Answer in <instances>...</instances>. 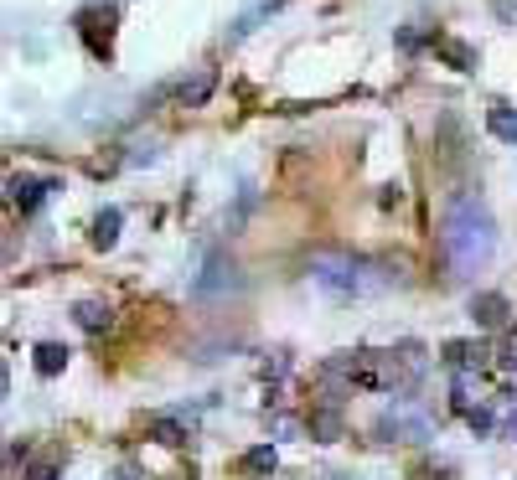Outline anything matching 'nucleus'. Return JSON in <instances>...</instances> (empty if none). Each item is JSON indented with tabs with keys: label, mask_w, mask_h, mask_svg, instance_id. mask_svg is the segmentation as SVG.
I'll list each match as a JSON object with an SVG mask.
<instances>
[{
	"label": "nucleus",
	"mask_w": 517,
	"mask_h": 480,
	"mask_svg": "<svg viewBox=\"0 0 517 480\" xmlns=\"http://www.w3.org/2000/svg\"><path fill=\"white\" fill-rule=\"evenodd\" d=\"M440 248H445V264L456 279H471L491 259L497 248V222L482 197H456L445 207V228H440Z\"/></svg>",
	"instance_id": "f257e3e1"
},
{
	"label": "nucleus",
	"mask_w": 517,
	"mask_h": 480,
	"mask_svg": "<svg viewBox=\"0 0 517 480\" xmlns=\"http://www.w3.org/2000/svg\"><path fill=\"white\" fill-rule=\"evenodd\" d=\"M310 279L321 290H332V295H352L363 284V274H357V264L347 253H310Z\"/></svg>",
	"instance_id": "f03ea898"
},
{
	"label": "nucleus",
	"mask_w": 517,
	"mask_h": 480,
	"mask_svg": "<svg viewBox=\"0 0 517 480\" xmlns=\"http://www.w3.org/2000/svg\"><path fill=\"white\" fill-rule=\"evenodd\" d=\"M429 434H435L429 419L425 414H414V408H403V403H394V408L378 419V439H388V445H394V439H403V445H425Z\"/></svg>",
	"instance_id": "7ed1b4c3"
},
{
	"label": "nucleus",
	"mask_w": 517,
	"mask_h": 480,
	"mask_svg": "<svg viewBox=\"0 0 517 480\" xmlns=\"http://www.w3.org/2000/svg\"><path fill=\"white\" fill-rule=\"evenodd\" d=\"M83 42L93 58L114 52V11H83Z\"/></svg>",
	"instance_id": "20e7f679"
},
{
	"label": "nucleus",
	"mask_w": 517,
	"mask_h": 480,
	"mask_svg": "<svg viewBox=\"0 0 517 480\" xmlns=\"http://www.w3.org/2000/svg\"><path fill=\"white\" fill-rule=\"evenodd\" d=\"M47 191H58V181L52 176H11V202L21 212H36L47 202Z\"/></svg>",
	"instance_id": "39448f33"
},
{
	"label": "nucleus",
	"mask_w": 517,
	"mask_h": 480,
	"mask_svg": "<svg viewBox=\"0 0 517 480\" xmlns=\"http://www.w3.org/2000/svg\"><path fill=\"white\" fill-rule=\"evenodd\" d=\"M507 315H513L507 295H476V300H471V321H476L482 330H502L507 326Z\"/></svg>",
	"instance_id": "423d86ee"
},
{
	"label": "nucleus",
	"mask_w": 517,
	"mask_h": 480,
	"mask_svg": "<svg viewBox=\"0 0 517 480\" xmlns=\"http://www.w3.org/2000/svg\"><path fill=\"white\" fill-rule=\"evenodd\" d=\"M223 290H239V269L228 259H208V274L197 279V295H223Z\"/></svg>",
	"instance_id": "0eeeda50"
},
{
	"label": "nucleus",
	"mask_w": 517,
	"mask_h": 480,
	"mask_svg": "<svg viewBox=\"0 0 517 480\" xmlns=\"http://www.w3.org/2000/svg\"><path fill=\"white\" fill-rule=\"evenodd\" d=\"M487 129H491V140L517 145V109H507V104H491V109H487Z\"/></svg>",
	"instance_id": "6e6552de"
},
{
	"label": "nucleus",
	"mask_w": 517,
	"mask_h": 480,
	"mask_svg": "<svg viewBox=\"0 0 517 480\" xmlns=\"http://www.w3.org/2000/svg\"><path fill=\"white\" fill-rule=\"evenodd\" d=\"M274 465H279V454H274V445H254V450L239 460V470H244L248 480H264V476H274Z\"/></svg>",
	"instance_id": "1a4fd4ad"
},
{
	"label": "nucleus",
	"mask_w": 517,
	"mask_h": 480,
	"mask_svg": "<svg viewBox=\"0 0 517 480\" xmlns=\"http://www.w3.org/2000/svg\"><path fill=\"white\" fill-rule=\"evenodd\" d=\"M120 222H124L120 207L98 212V217H93V248H114V243H120Z\"/></svg>",
	"instance_id": "9d476101"
},
{
	"label": "nucleus",
	"mask_w": 517,
	"mask_h": 480,
	"mask_svg": "<svg viewBox=\"0 0 517 480\" xmlns=\"http://www.w3.org/2000/svg\"><path fill=\"white\" fill-rule=\"evenodd\" d=\"M62 367H67V346H62V341H42V346H36V372H42V377H58Z\"/></svg>",
	"instance_id": "9b49d317"
},
{
	"label": "nucleus",
	"mask_w": 517,
	"mask_h": 480,
	"mask_svg": "<svg viewBox=\"0 0 517 480\" xmlns=\"http://www.w3.org/2000/svg\"><path fill=\"white\" fill-rule=\"evenodd\" d=\"M310 439H321V445L341 439V414H336V408H316V414H310Z\"/></svg>",
	"instance_id": "f8f14e48"
},
{
	"label": "nucleus",
	"mask_w": 517,
	"mask_h": 480,
	"mask_svg": "<svg viewBox=\"0 0 517 480\" xmlns=\"http://www.w3.org/2000/svg\"><path fill=\"white\" fill-rule=\"evenodd\" d=\"M62 460H67V454H62V445L42 450L36 460H31V480H58L62 476Z\"/></svg>",
	"instance_id": "ddd939ff"
},
{
	"label": "nucleus",
	"mask_w": 517,
	"mask_h": 480,
	"mask_svg": "<svg viewBox=\"0 0 517 480\" xmlns=\"http://www.w3.org/2000/svg\"><path fill=\"white\" fill-rule=\"evenodd\" d=\"M73 315H78V326L83 330H109V305L104 300H78Z\"/></svg>",
	"instance_id": "4468645a"
},
{
	"label": "nucleus",
	"mask_w": 517,
	"mask_h": 480,
	"mask_svg": "<svg viewBox=\"0 0 517 480\" xmlns=\"http://www.w3.org/2000/svg\"><path fill=\"white\" fill-rule=\"evenodd\" d=\"M482 357H487V352L471 346V341H450V346H445V361H450V367H482Z\"/></svg>",
	"instance_id": "2eb2a0df"
},
{
	"label": "nucleus",
	"mask_w": 517,
	"mask_h": 480,
	"mask_svg": "<svg viewBox=\"0 0 517 480\" xmlns=\"http://www.w3.org/2000/svg\"><path fill=\"white\" fill-rule=\"evenodd\" d=\"M151 434L155 445H186V429L176 419H151Z\"/></svg>",
	"instance_id": "dca6fc26"
},
{
	"label": "nucleus",
	"mask_w": 517,
	"mask_h": 480,
	"mask_svg": "<svg viewBox=\"0 0 517 480\" xmlns=\"http://www.w3.org/2000/svg\"><path fill=\"white\" fill-rule=\"evenodd\" d=\"M445 58L456 62V67H471V62H476L471 58V47H460V42H445Z\"/></svg>",
	"instance_id": "f3484780"
},
{
	"label": "nucleus",
	"mask_w": 517,
	"mask_h": 480,
	"mask_svg": "<svg viewBox=\"0 0 517 480\" xmlns=\"http://www.w3.org/2000/svg\"><path fill=\"white\" fill-rule=\"evenodd\" d=\"M466 423H471L476 434H487V429H491V414H487V408H466Z\"/></svg>",
	"instance_id": "a211bd4d"
},
{
	"label": "nucleus",
	"mask_w": 517,
	"mask_h": 480,
	"mask_svg": "<svg viewBox=\"0 0 517 480\" xmlns=\"http://www.w3.org/2000/svg\"><path fill=\"white\" fill-rule=\"evenodd\" d=\"M502 367H507V372H517V330L507 336V346H502Z\"/></svg>",
	"instance_id": "6ab92c4d"
},
{
	"label": "nucleus",
	"mask_w": 517,
	"mask_h": 480,
	"mask_svg": "<svg viewBox=\"0 0 517 480\" xmlns=\"http://www.w3.org/2000/svg\"><path fill=\"white\" fill-rule=\"evenodd\" d=\"M507 434H513V439H517V414H513V419H507Z\"/></svg>",
	"instance_id": "aec40b11"
}]
</instances>
